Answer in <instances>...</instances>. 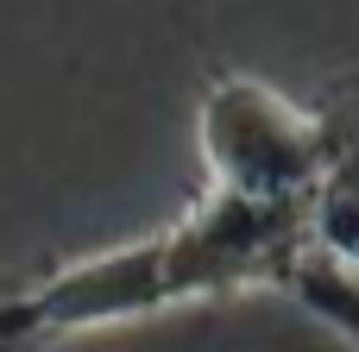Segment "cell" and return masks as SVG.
<instances>
[{"label": "cell", "mask_w": 359, "mask_h": 352, "mask_svg": "<svg viewBox=\"0 0 359 352\" xmlns=\"http://www.w3.org/2000/svg\"><path fill=\"white\" fill-rule=\"evenodd\" d=\"M196 151L208 170V195L309 214V195L328 164V126L316 107L290 101L259 76L208 69L196 101Z\"/></svg>", "instance_id": "cell-2"}, {"label": "cell", "mask_w": 359, "mask_h": 352, "mask_svg": "<svg viewBox=\"0 0 359 352\" xmlns=\"http://www.w3.org/2000/svg\"><path fill=\"white\" fill-rule=\"evenodd\" d=\"M278 290H284L303 315H316L347 352H359V277L353 271H341L334 258H322L316 246H303V258L284 271Z\"/></svg>", "instance_id": "cell-3"}, {"label": "cell", "mask_w": 359, "mask_h": 352, "mask_svg": "<svg viewBox=\"0 0 359 352\" xmlns=\"http://www.w3.org/2000/svg\"><path fill=\"white\" fill-rule=\"evenodd\" d=\"M303 246H309L303 208H259V202L202 195L183 220H170L145 239L50 265L32 290L6 296V321L32 346H50L63 334L139 321V315L183 309V302L278 290L284 271L303 258Z\"/></svg>", "instance_id": "cell-1"}]
</instances>
